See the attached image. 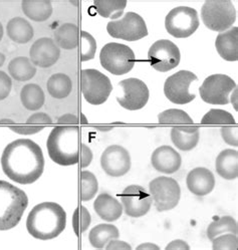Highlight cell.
Returning <instances> with one entry per match:
<instances>
[{
    "label": "cell",
    "instance_id": "30",
    "mask_svg": "<svg viewBox=\"0 0 238 250\" xmlns=\"http://www.w3.org/2000/svg\"><path fill=\"white\" fill-rule=\"evenodd\" d=\"M46 88L52 98L62 100L67 98L71 93L72 83L70 78L65 74H54L48 79Z\"/></svg>",
    "mask_w": 238,
    "mask_h": 250
},
{
    "label": "cell",
    "instance_id": "31",
    "mask_svg": "<svg viewBox=\"0 0 238 250\" xmlns=\"http://www.w3.org/2000/svg\"><path fill=\"white\" fill-rule=\"evenodd\" d=\"M94 5L97 12L104 19L117 21L123 15L127 1L125 0H95Z\"/></svg>",
    "mask_w": 238,
    "mask_h": 250
},
{
    "label": "cell",
    "instance_id": "15",
    "mask_svg": "<svg viewBox=\"0 0 238 250\" xmlns=\"http://www.w3.org/2000/svg\"><path fill=\"white\" fill-rule=\"evenodd\" d=\"M123 211L128 216L139 218L147 214L152 206L151 195L140 185H130L121 194Z\"/></svg>",
    "mask_w": 238,
    "mask_h": 250
},
{
    "label": "cell",
    "instance_id": "34",
    "mask_svg": "<svg viewBox=\"0 0 238 250\" xmlns=\"http://www.w3.org/2000/svg\"><path fill=\"white\" fill-rule=\"evenodd\" d=\"M81 199L82 201H89L98 193L99 182L94 173L84 170L81 173Z\"/></svg>",
    "mask_w": 238,
    "mask_h": 250
},
{
    "label": "cell",
    "instance_id": "21",
    "mask_svg": "<svg viewBox=\"0 0 238 250\" xmlns=\"http://www.w3.org/2000/svg\"><path fill=\"white\" fill-rule=\"evenodd\" d=\"M94 209L101 219L114 222L123 214V205L112 195L101 193L94 202Z\"/></svg>",
    "mask_w": 238,
    "mask_h": 250
},
{
    "label": "cell",
    "instance_id": "11",
    "mask_svg": "<svg viewBox=\"0 0 238 250\" xmlns=\"http://www.w3.org/2000/svg\"><path fill=\"white\" fill-rule=\"evenodd\" d=\"M236 88V83L228 76L216 74L205 79L199 88L201 99L210 104H229V95Z\"/></svg>",
    "mask_w": 238,
    "mask_h": 250
},
{
    "label": "cell",
    "instance_id": "19",
    "mask_svg": "<svg viewBox=\"0 0 238 250\" xmlns=\"http://www.w3.org/2000/svg\"><path fill=\"white\" fill-rule=\"evenodd\" d=\"M186 184L192 194L203 197L214 189L215 178L213 173L207 168L197 167L188 173Z\"/></svg>",
    "mask_w": 238,
    "mask_h": 250
},
{
    "label": "cell",
    "instance_id": "27",
    "mask_svg": "<svg viewBox=\"0 0 238 250\" xmlns=\"http://www.w3.org/2000/svg\"><path fill=\"white\" fill-rule=\"evenodd\" d=\"M79 27L74 23H64L54 31V42L63 49H75L79 45Z\"/></svg>",
    "mask_w": 238,
    "mask_h": 250
},
{
    "label": "cell",
    "instance_id": "48",
    "mask_svg": "<svg viewBox=\"0 0 238 250\" xmlns=\"http://www.w3.org/2000/svg\"><path fill=\"white\" fill-rule=\"evenodd\" d=\"M237 99H238V91H237V87H236L235 90L233 91V94L231 95V99L229 100V102H231V104H233V106H234V110H235V111H237V110H238V108H237V104H238V103H237Z\"/></svg>",
    "mask_w": 238,
    "mask_h": 250
},
{
    "label": "cell",
    "instance_id": "36",
    "mask_svg": "<svg viewBox=\"0 0 238 250\" xmlns=\"http://www.w3.org/2000/svg\"><path fill=\"white\" fill-rule=\"evenodd\" d=\"M90 222V214L85 206H80L74 211V214H72V228H74L77 235H81L86 232L88 229Z\"/></svg>",
    "mask_w": 238,
    "mask_h": 250
},
{
    "label": "cell",
    "instance_id": "18",
    "mask_svg": "<svg viewBox=\"0 0 238 250\" xmlns=\"http://www.w3.org/2000/svg\"><path fill=\"white\" fill-rule=\"evenodd\" d=\"M153 168L164 174H173L177 172L182 164L180 154L172 147L164 145L157 148L151 156Z\"/></svg>",
    "mask_w": 238,
    "mask_h": 250
},
{
    "label": "cell",
    "instance_id": "23",
    "mask_svg": "<svg viewBox=\"0 0 238 250\" xmlns=\"http://www.w3.org/2000/svg\"><path fill=\"white\" fill-rule=\"evenodd\" d=\"M215 168L217 174L225 180H234L238 176V152L225 149L216 158Z\"/></svg>",
    "mask_w": 238,
    "mask_h": 250
},
{
    "label": "cell",
    "instance_id": "43",
    "mask_svg": "<svg viewBox=\"0 0 238 250\" xmlns=\"http://www.w3.org/2000/svg\"><path fill=\"white\" fill-rule=\"evenodd\" d=\"M93 161V152L86 144H81V164L83 168H87Z\"/></svg>",
    "mask_w": 238,
    "mask_h": 250
},
{
    "label": "cell",
    "instance_id": "49",
    "mask_svg": "<svg viewBox=\"0 0 238 250\" xmlns=\"http://www.w3.org/2000/svg\"><path fill=\"white\" fill-rule=\"evenodd\" d=\"M0 125H8V126H12V125H14L13 121L12 120H9V119H2L0 120Z\"/></svg>",
    "mask_w": 238,
    "mask_h": 250
},
{
    "label": "cell",
    "instance_id": "44",
    "mask_svg": "<svg viewBox=\"0 0 238 250\" xmlns=\"http://www.w3.org/2000/svg\"><path fill=\"white\" fill-rule=\"evenodd\" d=\"M105 248L107 250H115V249H117V250H131L132 246L125 241L118 240V239H112L106 245Z\"/></svg>",
    "mask_w": 238,
    "mask_h": 250
},
{
    "label": "cell",
    "instance_id": "3",
    "mask_svg": "<svg viewBox=\"0 0 238 250\" xmlns=\"http://www.w3.org/2000/svg\"><path fill=\"white\" fill-rule=\"evenodd\" d=\"M46 149L49 158L61 166H72L80 160V129L58 125L48 135Z\"/></svg>",
    "mask_w": 238,
    "mask_h": 250
},
{
    "label": "cell",
    "instance_id": "53",
    "mask_svg": "<svg viewBox=\"0 0 238 250\" xmlns=\"http://www.w3.org/2000/svg\"><path fill=\"white\" fill-rule=\"evenodd\" d=\"M81 124H83V125H87V118L85 117V115L84 114H81Z\"/></svg>",
    "mask_w": 238,
    "mask_h": 250
},
{
    "label": "cell",
    "instance_id": "8",
    "mask_svg": "<svg viewBox=\"0 0 238 250\" xmlns=\"http://www.w3.org/2000/svg\"><path fill=\"white\" fill-rule=\"evenodd\" d=\"M200 24L197 11L189 6L173 8L165 19V27L177 39H186L198 29Z\"/></svg>",
    "mask_w": 238,
    "mask_h": 250
},
{
    "label": "cell",
    "instance_id": "40",
    "mask_svg": "<svg viewBox=\"0 0 238 250\" xmlns=\"http://www.w3.org/2000/svg\"><path fill=\"white\" fill-rule=\"evenodd\" d=\"M52 124L51 118L45 113H35L27 119V125L36 127H45Z\"/></svg>",
    "mask_w": 238,
    "mask_h": 250
},
{
    "label": "cell",
    "instance_id": "39",
    "mask_svg": "<svg viewBox=\"0 0 238 250\" xmlns=\"http://www.w3.org/2000/svg\"><path fill=\"white\" fill-rule=\"evenodd\" d=\"M223 141L229 146L238 147V138L237 133L238 129L236 126H223L220 130Z\"/></svg>",
    "mask_w": 238,
    "mask_h": 250
},
{
    "label": "cell",
    "instance_id": "14",
    "mask_svg": "<svg viewBox=\"0 0 238 250\" xmlns=\"http://www.w3.org/2000/svg\"><path fill=\"white\" fill-rule=\"evenodd\" d=\"M123 95L117 98L118 103L124 109L138 111L143 109L149 101V88L143 81L129 78L119 83Z\"/></svg>",
    "mask_w": 238,
    "mask_h": 250
},
{
    "label": "cell",
    "instance_id": "47",
    "mask_svg": "<svg viewBox=\"0 0 238 250\" xmlns=\"http://www.w3.org/2000/svg\"><path fill=\"white\" fill-rule=\"evenodd\" d=\"M138 250H160V247L154 243H150V242H147V243H143V244H140L138 247H137Z\"/></svg>",
    "mask_w": 238,
    "mask_h": 250
},
{
    "label": "cell",
    "instance_id": "45",
    "mask_svg": "<svg viewBox=\"0 0 238 250\" xmlns=\"http://www.w3.org/2000/svg\"><path fill=\"white\" fill-rule=\"evenodd\" d=\"M59 125H64V126H77L80 123L79 118L76 115L72 114H65L58 120Z\"/></svg>",
    "mask_w": 238,
    "mask_h": 250
},
{
    "label": "cell",
    "instance_id": "51",
    "mask_svg": "<svg viewBox=\"0 0 238 250\" xmlns=\"http://www.w3.org/2000/svg\"><path fill=\"white\" fill-rule=\"evenodd\" d=\"M5 62V56L2 52H0V67H1Z\"/></svg>",
    "mask_w": 238,
    "mask_h": 250
},
{
    "label": "cell",
    "instance_id": "38",
    "mask_svg": "<svg viewBox=\"0 0 238 250\" xmlns=\"http://www.w3.org/2000/svg\"><path fill=\"white\" fill-rule=\"evenodd\" d=\"M237 244V236L232 233L221 234L212 240V248L214 250H236Z\"/></svg>",
    "mask_w": 238,
    "mask_h": 250
},
{
    "label": "cell",
    "instance_id": "26",
    "mask_svg": "<svg viewBox=\"0 0 238 250\" xmlns=\"http://www.w3.org/2000/svg\"><path fill=\"white\" fill-rule=\"evenodd\" d=\"M119 237L120 232L115 225L102 223L89 231L88 241L93 247L103 249L112 239H118Z\"/></svg>",
    "mask_w": 238,
    "mask_h": 250
},
{
    "label": "cell",
    "instance_id": "1",
    "mask_svg": "<svg viewBox=\"0 0 238 250\" xmlns=\"http://www.w3.org/2000/svg\"><path fill=\"white\" fill-rule=\"evenodd\" d=\"M3 173L13 182L29 185L44 170V156L40 145L30 139H17L5 147L1 156Z\"/></svg>",
    "mask_w": 238,
    "mask_h": 250
},
{
    "label": "cell",
    "instance_id": "50",
    "mask_svg": "<svg viewBox=\"0 0 238 250\" xmlns=\"http://www.w3.org/2000/svg\"><path fill=\"white\" fill-rule=\"evenodd\" d=\"M97 129L99 130V131H102V132H107V131H111L112 129H113V127H111V126H97Z\"/></svg>",
    "mask_w": 238,
    "mask_h": 250
},
{
    "label": "cell",
    "instance_id": "17",
    "mask_svg": "<svg viewBox=\"0 0 238 250\" xmlns=\"http://www.w3.org/2000/svg\"><path fill=\"white\" fill-rule=\"evenodd\" d=\"M30 62L43 68L56 64L61 57V49L49 38H42L34 42L29 50Z\"/></svg>",
    "mask_w": 238,
    "mask_h": 250
},
{
    "label": "cell",
    "instance_id": "12",
    "mask_svg": "<svg viewBox=\"0 0 238 250\" xmlns=\"http://www.w3.org/2000/svg\"><path fill=\"white\" fill-rule=\"evenodd\" d=\"M197 81V76L189 70H179L170 76L164 83V94L166 98L177 104L191 103L196 96L189 92L190 85Z\"/></svg>",
    "mask_w": 238,
    "mask_h": 250
},
{
    "label": "cell",
    "instance_id": "2",
    "mask_svg": "<svg viewBox=\"0 0 238 250\" xmlns=\"http://www.w3.org/2000/svg\"><path fill=\"white\" fill-rule=\"evenodd\" d=\"M66 226V212L56 202L35 205L26 219L28 233L40 240H50L60 236Z\"/></svg>",
    "mask_w": 238,
    "mask_h": 250
},
{
    "label": "cell",
    "instance_id": "46",
    "mask_svg": "<svg viewBox=\"0 0 238 250\" xmlns=\"http://www.w3.org/2000/svg\"><path fill=\"white\" fill-rule=\"evenodd\" d=\"M165 249H166V250H189L190 246L184 240L176 239V240L171 241Z\"/></svg>",
    "mask_w": 238,
    "mask_h": 250
},
{
    "label": "cell",
    "instance_id": "9",
    "mask_svg": "<svg viewBox=\"0 0 238 250\" xmlns=\"http://www.w3.org/2000/svg\"><path fill=\"white\" fill-rule=\"evenodd\" d=\"M107 31L114 39L136 42L148 35V28L143 17L136 12H127L120 20L107 24Z\"/></svg>",
    "mask_w": 238,
    "mask_h": 250
},
{
    "label": "cell",
    "instance_id": "29",
    "mask_svg": "<svg viewBox=\"0 0 238 250\" xmlns=\"http://www.w3.org/2000/svg\"><path fill=\"white\" fill-rule=\"evenodd\" d=\"M8 73L17 82H27L36 74V67L28 58L18 57L8 64Z\"/></svg>",
    "mask_w": 238,
    "mask_h": 250
},
{
    "label": "cell",
    "instance_id": "37",
    "mask_svg": "<svg viewBox=\"0 0 238 250\" xmlns=\"http://www.w3.org/2000/svg\"><path fill=\"white\" fill-rule=\"evenodd\" d=\"M81 40H82L81 52H80L81 62H87V61L93 60L96 56V51H97V42L95 38L87 31H82Z\"/></svg>",
    "mask_w": 238,
    "mask_h": 250
},
{
    "label": "cell",
    "instance_id": "4",
    "mask_svg": "<svg viewBox=\"0 0 238 250\" xmlns=\"http://www.w3.org/2000/svg\"><path fill=\"white\" fill-rule=\"evenodd\" d=\"M27 206L28 197L23 190L0 180V231L18 225Z\"/></svg>",
    "mask_w": 238,
    "mask_h": 250
},
{
    "label": "cell",
    "instance_id": "10",
    "mask_svg": "<svg viewBox=\"0 0 238 250\" xmlns=\"http://www.w3.org/2000/svg\"><path fill=\"white\" fill-rule=\"evenodd\" d=\"M149 191L159 212L174 209L180 201L181 188L173 178L165 176L155 178L149 184Z\"/></svg>",
    "mask_w": 238,
    "mask_h": 250
},
{
    "label": "cell",
    "instance_id": "35",
    "mask_svg": "<svg viewBox=\"0 0 238 250\" xmlns=\"http://www.w3.org/2000/svg\"><path fill=\"white\" fill-rule=\"evenodd\" d=\"M202 125H209V126H233L236 125L233 116L224 110L212 109L204 115L201 120Z\"/></svg>",
    "mask_w": 238,
    "mask_h": 250
},
{
    "label": "cell",
    "instance_id": "22",
    "mask_svg": "<svg viewBox=\"0 0 238 250\" xmlns=\"http://www.w3.org/2000/svg\"><path fill=\"white\" fill-rule=\"evenodd\" d=\"M200 132L195 125L191 126H176L171 130L173 144L181 151L193 150L199 142Z\"/></svg>",
    "mask_w": 238,
    "mask_h": 250
},
{
    "label": "cell",
    "instance_id": "16",
    "mask_svg": "<svg viewBox=\"0 0 238 250\" xmlns=\"http://www.w3.org/2000/svg\"><path fill=\"white\" fill-rule=\"evenodd\" d=\"M131 156L120 145L108 146L101 156V166L104 172L114 178L126 175L131 169Z\"/></svg>",
    "mask_w": 238,
    "mask_h": 250
},
{
    "label": "cell",
    "instance_id": "42",
    "mask_svg": "<svg viewBox=\"0 0 238 250\" xmlns=\"http://www.w3.org/2000/svg\"><path fill=\"white\" fill-rule=\"evenodd\" d=\"M11 131H13L16 134L20 135H24V136H29V135H34L38 134L41 131H43L44 128L43 127H36V126H31V125H12V126L9 127Z\"/></svg>",
    "mask_w": 238,
    "mask_h": 250
},
{
    "label": "cell",
    "instance_id": "52",
    "mask_svg": "<svg viewBox=\"0 0 238 250\" xmlns=\"http://www.w3.org/2000/svg\"><path fill=\"white\" fill-rule=\"evenodd\" d=\"M3 33H4L3 26H2L1 22H0V42H1V40H2V38H3Z\"/></svg>",
    "mask_w": 238,
    "mask_h": 250
},
{
    "label": "cell",
    "instance_id": "13",
    "mask_svg": "<svg viewBox=\"0 0 238 250\" xmlns=\"http://www.w3.org/2000/svg\"><path fill=\"white\" fill-rule=\"evenodd\" d=\"M148 60L154 69L166 73L179 65L181 53L179 47L171 41L160 40L149 48Z\"/></svg>",
    "mask_w": 238,
    "mask_h": 250
},
{
    "label": "cell",
    "instance_id": "7",
    "mask_svg": "<svg viewBox=\"0 0 238 250\" xmlns=\"http://www.w3.org/2000/svg\"><path fill=\"white\" fill-rule=\"evenodd\" d=\"M113 91L109 79L95 68L82 70V93L85 100L93 105L107 102Z\"/></svg>",
    "mask_w": 238,
    "mask_h": 250
},
{
    "label": "cell",
    "instance_id": "28",
    "mask_svg": "<svg viewBox=\"0 0 238 250\" xmlns=\"http://www.w3.org/2000/svg\"><path fill=\"white\" fill-rule=\"evenodd\" d=\"M21 101L22 105L28 111H38L45 101L43 88L36 83L25 84L21 92Z\"/></svg>",
    "mask_w": 238,
    "mask_h": 250
},
{
    "label": "cell",
    "instance_id": "41",
    "mask_svg": "<svg viewBox=\"0 0 238 250\" xmlns=\"http://www.w3.org/2000/svg\"><path fill=\"white\" fill-rule=\"evenodd\" d=\"M12 87V81L11 78L4 73V71L0 70V101L5 100L10 92Z\"/></svg>",
    "mask_w": 238,
    "mask_h": 250
},
{
    "label": "cell",
    "instance_id": "24",
    "mask_svg": "<svg viewBox=\"0 0 238 250\" xmlns=\"http://www.w3.org/2000/svg\"><path fill=\"white\" fill-rule=\"evenodd\" d=\"M6 32L12 42L21 44L29 42L34 35L32 25L23 17L20 16L13 17L8 21L6 25Z\"/></svg>",
    "mask_w": 238,
    "mask_h": 250
},
{
    "label": "cell",
    "instance_id": "20",
    "mask_svg": "<svg viewBox=\"0 0 238 250\" xmlns=\"http://www.w3.org/2000/svg\"><path fill=\"white\" fill-rule=\"evenodd\" d=\"M215 47L223 60L227 62L238 61V28L233 26L220 32L216 38Z\"/></svg>",
    "mask_w": 238,
    "mask_h": 250
},
{
    "label": "cell",
    "instance_id": "33",
    "mask_svg": "<svg viewBox=\"0 0 238 250\" xmlns=\"http://www.w3.org/2000/svg\"><path fill=\"white\" fill-rule=\"evenodd\" d=\"M158 121L162 125H174V126H191L194 125L191 117L183 110L169 109L158 115Z\"/></svg>",
    "mask_w": 238,
    "mask_h": 250
},
{
    "label": "cell",
    "instance_id": "32",
    "mask_svg": "<svg viewBox=\"0 0 238 250\" xmlns=\"http://www.w3.org/2000/svg\"><path fill=\"white\" fill-rule=\"evenodd\" d=\"M207 237L212 241L215 237L225 234L232 233L237 234V222L231 216H223L217 220L212 221L207 227Z\"/></svg>",
    "mask_w": 238,
    "mask_h": 250
},
{
    "label": "cell",
    "instance_id": "6",
    "mask_svg": "<svg viewBox=\"0 0 238 250\" xmlns=\"http://www.w3.org/2000/svg\"><path fill=\"white\" fill-rule=\"evenodd\" d=\"M201 17L207 28L223 32L236 21V10L229 0H207L201 8Z\"/></svg>",
    "mask_w": 238,
    "mask_h": 250
},
{
    "label": "cell",
    "instance_id": "5",
    "mask_svg": "<svg viewBox=\"0 0 238 250\" xmlns=\"http://www.w3.org/2000/svg\"><path fill=\"white\" fill-rule=\"evenodd\" d=\"M100 62L108 73L123 76L133 69L136 58L131 47L118 42H109L101 49Z\"/></svg>",
    "mask_w": 238,
    "mask_h": 250
},
{
    "label": "cell",
    "instance_id": "25",
    "mask_svg": "<svg viewBox=\"0 0 238 250\" xmlns=\"http://www.w3.org/2000/svg\"><path fill=\"white\" fill-rule=\"evenodd\" d=\"M22 8L25 16L36 22L47 21L52 14V4L48 0H23Z\"/></svg>",
    "mask_w": 238,
    "mask_h": 250
}]
</instances>
